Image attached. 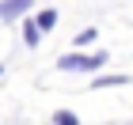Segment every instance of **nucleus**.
Instances as JSON below:
<instances>
[{"mask_svg": "<svg viewBox=\"0 0 133 125\" xmlns=\"http://www.w3.org/2000/svg\"><path fill=\"white\" fill-rule=\"evenodd\" d=\"M107 64V49L99 53H65V57H57V68L61 72H95V68H103Z\"/></svg>", "mask_w": 133, "mask_h": 125, "instance_id": "nucleus-1", "label": "nucleus"}, {"mask_svg": "<svg viewBox=\"0 0 133 125\" xmlns=\"http://www.w3.org/2000/svg\"><path fill=\"white\" fill-rule=\"evenodd\" d=\"M34 8V0H0V19L11 23V19H19L23 11H31Z\"/></svg>", "mask_w": 133, "mask_h": 125, "instance_id": "nucleus-2", "label": "nucleus"}, {"mask_svg": "<svg viewBox=\"0 0 133 125\" xmlns=\"http://www.w3.org/2000/svg\"><path fill=\"white\" fill-rule=\"evenodd\" d=\"M57 19H61V11H57V8L38 11V15H34V27H38V34H50L53 27H57Z\"/></svg>", "mask_w": 133, "mask_h": 125, "instance_id": "nucleus-3", "label": "nucleus"}, {"mask_svg": "<svg viewBox=\"0 0 133 125\" xmlns=\"http://www.w3.org/2000/svg\"><path fill=\"white\" fill-rule=\"evenodd\" d=\"M122 83H129V76H95L91 87L99 91V87H122Z\"/></svg>", "mask_w": 133, "mask_h": 125, "instance_id": "nucleus-4", "label": "nucleus"}, {"mask_svg": "<svg viewBox=\"0 0 133 125\" xmlns=\"http://www.w3.org/2000/svg\"><path fill=\"white\" fill-rule=\"evenodd\" d=\"M38 42H42V34H38V27H34V19H27V23H23V46H31V49H34Z\"/></svg>", "mask_w": 133, "mask_h": 125, "instance_id": "nucleus-5", "label": "nucleus"}, {"mask_svg": "<svg viewBox=\"0 0 133 125\" xmlns=\"http://www.w3.org/2000/svg\"><path fill=\"white\" fill-rule=\"evenodd\" d=\"M95 38H99V31H95V27H84V31L76 34V46H80V49H84V46H91Z\"/></svg>", "mask_w": 133, "mask_h": 125, "instance_id": "nucleus-6", "label": "nucleus"}, {"mask_svg": "<svg viewBox=\"0 0 133 125\" xmlns=\"http://www.w3.org/2000/svg\"><path fill=\"white\" fill-rule=\"evenodd\" d=\"M53 125H80V117L72 114V110H57L53 114Z\"/></svg>", "mask_w": 133, "mask_h": 125, "instance_id": "nucleus-7", "label": "nucleus"}, {"mask_svg": "<svg viewBox=\"0 0 133 125\" xmlns=\"http://www.w3.org/2000/svg\"><path fill=\"white\" fill-rule=\"evenodd\" d=\"M4 72H8V68H4V64H0V76H4Z\"/></svg>", "mask_w": 133, "mask_h": 125, "instance_id": "nucleus-8", "label": "nucleus"}]
</instances>
